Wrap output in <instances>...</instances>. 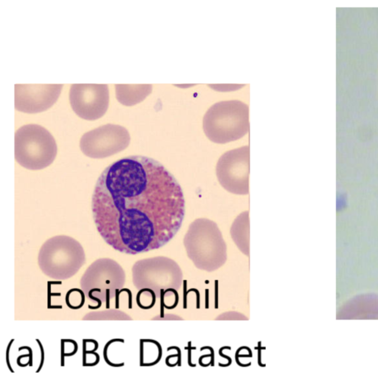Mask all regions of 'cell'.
Masks as SVG:
<instances>
[{
	"instance_id": "cell-1",
	"label": "cell",
	"mask_w": 378,
	"mask_h": 380,
	"mask_svg": "<svg viewBox=\"0 0 378 380\" xmlns=\"http://www.w3.org/2000/svg\"><path fill=\"white\" fill-rule=\"evenodd\" d=\"M96 229L107 244L127 255L158 249L178 233L185 216L179 183L163 164L136 155L112 164L92 200Z\"/></svg>"
},
{
	"instance_id": "cell-2",
	"label": "cell",
	"mask_w": 378,
	"mask_h": 380,
	"mask_svg": "<svg viewBox=\"0 0 378 380\" xmlns=\"http://www.w3.org/2000/svg\"><path fill=\"white\" fill-rule=\"evenodd\" d=\"M188 256L202 270H216L227 260V247L217 225L211 220L194 221L184 238Z\"/></svg>"
},
{
	"instance_id": "cell-3",
	"label": "cell",
	"mask_w": 378,
	"mask_h": 380,
	"mask_svg": "<svg viewBox=\"0 0 378 380\" xmlns=\"http://www.w3.org/2000/svg\"><path fill=\"white\" fill-rule=\"evenodd\" d=\"M249 130L248 105L241 101L217 102L204 116V133L216 144H227L240 139Z\"/></svg>"
},
{
	"instance_id": "cell-4",
	"label": "cell",
	"mask_w": 378,
	"mask_h": 380,
	"mask_svg": "<svg viewBox=\"0 0 378 380\" xmlns=\"http://www.w3.org/2000/svg\"><path fill=\"white\" fill-rule=\"evenodd\" d=\"M85 263L86 256L81 243L66 235L49 238L42 245L38 256L41 270L56 280L73 277Z\"/></svg>"
},
{
	"instance_id": "cell-5",
	"label": "cell",
	"mask_w": 378,
	"mask_h": 380,
	"mask_svg": "<svg viewBox=\"0 0 378 380\" xmlns=\"http://www.w3.org/2000/svg\"><path fill=\"white\" fill-rule=\"evenodd\" d=\"M57 144L51 133L38 124H28L15 133V159L31 170L46 168L54 161Z\"/></svg>"
},
{
	"instance_id": "cell-6",
	"label": "cell",
	"mask_w": 378,
	"mask_h": 380,
	"mask_svg": "<svg viewBox=\"0 0 378 380\" xmlns=\"http://www.w3.org/2000/svg\"><path fill=\"white\" fill-rule=\"evenodd\" d=\"M132 282L138 290L150 289L161 297L162 290L176 289L181 284L182 272L176 262L165 257L147 258L134 263Z\"/></svg>"
},
{
	"instance_id": "cell-7",
	"label": "cell",
	"mask_w": 378,
	"mask_h": 380,
	"mask_svg": "<svg viewBox=\"0 0 378 380\" xmlns=\"http://www.w3.org/2000/svg\"><path fill=\"white\" fill-rule=\"evenodd\" d=\"M126 283V273L121 265L110 258H100L93 262L83 274L81 289L86 295L91 294L105 302L110 309V300L115 297L116 291L122 289Z\"/></svg>"
},
{
	"instance_id": "cell-8",
	"label": "cell",
	"mask_w": 378,
	"mask_h": 380,
	"mask_svg": "<svg viewBox=\"0 0 378 380\" xmlns=\"http://www.w3.org/2000/svg\"><path fill=\"white\" fill-rule=\"evenodd\" d=\"M249 146L226 152L216 164V173L219 184L228 192L235 195L249 193Z\"/></svg>"
},
{
	"instance_id": "cell-9",
	"label": "cell",
	"mask_w": 378,
	"mask_h": 380,
	"mask_svg": "<svg viewBox=\"0 0 378 380\" xmlns=\"http://www.w3.org/2000/svg\"><path fill=\"white\" fill-rule=\"evenodd\" d=\"M130 135L122 126L108 124L83 135L80 141L82 153L92 158H104L128 147Z\"/></svg>"
},
{
	"instance_id": "cell-10",
	"label": "cell",
	"mask_w": 378,
	"mask_h": 380,
	"mask_svg": "<svg viewBox=\"0 0 378 380\" xmlns=\"http://www.w3.org/2000/svg\"><path fill=\"white\" fill-rule=\"evenodd\" d=\"M70 102L73 111L85 120L95 121L105 114L110 102L107 85L75 84L70 90Z\"/></svg>"
},
{
	"instance_id": "cell-11",
	"label": "cell",
	"mask_w": 378,
	"mask_h": 380,
	"mask_svg": "<svg viewBox=\"0 0 378 380\" xmlns=\"http://www.w3.org/2000/svg\"><path fill=\"white\" fill-rule=\"evenodd\" d=\"M63 85H16V110L25 113H38L56 103Z\"/></svg>"
},
{
	"instance_id": "cell-12",
	"label": "cell",
	"mask_w": 378,
	"mask_h": 380,
	"mask_svg": "<svg viewBox=\"0 0 378 380\" xmlns=\"http://www.w3.org/2000/svg\"><path fill=\"white\" fill-rule=\"evenodd\" d=\"M151 89V85H115L116 97L124 105L132 106L144 101Z\"/></svg>"
},
{
	"instance_id": "cell-13",
	"label": "cell",
	"mask_w": 378,
	"mask_h": 380,
	"mask_svg": "<svg viewBox=\"0 0 378 380\" xmlns=\"http://www.w3.org/2000/svg\"><path fill=\"white\" fill-rule=\"evenodd\" d=\"M248 229V212H245L239 215L233 223L231 235L238 247L247 255H249Z\"/></svg>"
},
{
	"instance_id": "cell-14",
	"label": "cell",
	"mask_w": 378,
	"mask_h": 380,
	"mask_svg": "<svg viewBox=\"0 0 378 380\" xmlns=\"http://www.w3.org/2000/svg\"><path fill=\"white\" fill-rule=\"evenodd\" d=\"M162 357V348L159 343L152 340H140V366L156 365Z\"/></svg>"
},
{
	"instance_id": "cell-15",
	"label": "cell",
	"mask_w": 378,
	"mask_h": 380,
	"mask_svg": "<svg viewBox=\"0 0 378 380\" xmlns=\"http://www.w3.org/2000/svg\"><path fill=\"white\" fill-rule=\"evenodd\" d=\"M83 320H132L126 313L117 310H108L86 314Z\"/></svg>"
},
{
	"instance_id": "cell-16",
	"label": "cell",
	"mask_w": 378,
	"mask_h": 380,
	"mask_svg": "<svg viewBox=\"0 0 378 380\" xmlns=\"http://www.w3.org/2000/svg\"><path fill=\"white\" fill-rule=\"evenodd\" d=\"M156 298V294L154 291L150 289H142L137 292L136 303L140 309L148 310L154 307Z\"/></svg>"
},
{
	"instance_id": "cell-17",
	"label": "cell",
	"mask_w": 378,
	"mask_h": 380,
	"mask_svg": "<svg viewBox=\"0 0 378 380\" xmlns=\"http://www.w3.org/2000/svg\"><path fill=\"white\" fill-rule=\"evenodd\" d=\"M65 303L68 308L77 310L83 307L85 303V293L82 289H72L66 292Z\"/></svg>"
},
{
	"instance_id": "cell-18",
	"label": "cell",
	"mask_w": 378,
	"mask_h": 380,
	"mask_svg": "<svg viewBox=\"0 0 378 380\" xmlns=\"http://www.w3.org/2000/svg\"><path fill=\"white\" fill-rule=\"evenodd\" d=\"M161 303L165 309H172L176 307L178 302V294L175 289H168L161 292Z\"/></svg>"
},
{
	"instance_id": "cell-19",
	"label": "cell",
	"mask_w": 378,
	"mask_h": 380,
	"mask_svg": "<svg viewBox=\"0 0 378 380\" xmlns=\"http://www.w3.org/2000/svg\"><path fill=\"white\" fill-rule=\"evenodd\" d=\"M61 355H62V366L65 365L64 358L72 357L78 351V344L73 340H62L61 341Z\"/></svg>"
},
{
	"instance_id": "cell-20",
	"label": "cell",
	"mask_w": 378,
	"mask_h": 380,
	"mask_svg": "<svg viewBox=\"0 0 378 380\" xmlns=\"http://www.w3.org/2000/svg\"><path fill=\"white\" fill-rule=\"evenodd\" d=\"M36 341L38 343H39V348H40L41 349V353H42V359H41V363L40 365H39V369L36 371V373H39V371H41V369L42 368V366H43L44 364V360H45V351H44L43 349V346H42V343H41L40 340H38V339H36Z\"/></svg>"
},
{
	"instance_id": "cell-21",
	"label": "cell",
	"mask_w": 378,
	"mask_h": 380,
	"mask_svg": "<svg viewBox=\"0 0 378 380\" xmlns=\"http://www.w3.org/2000/svg\"><path fill=\"white\" fill-rule=\"evenodd\" d=\"M14 341V339H13V340H11V341H10L9 345H8V348H7V351H6L7 365H8V368H9L10 371H11V372L13 373H14V370L12 369V368H11V365H10L9 353H10V348H11V345L13 344Z\"/></svg>"
}]
</instances>
